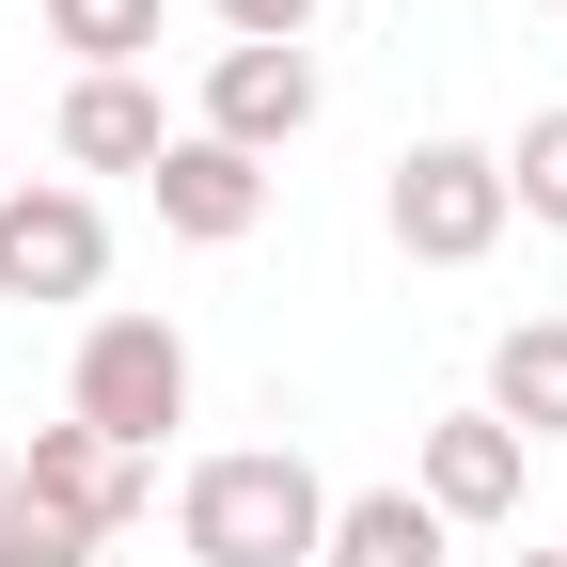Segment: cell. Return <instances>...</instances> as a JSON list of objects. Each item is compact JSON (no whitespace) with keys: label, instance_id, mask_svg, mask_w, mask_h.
<instances>
[{"label":"cell","instance_id":"6da1fadb","mask_svg":"<svg viewBox=\"0 0 567 567\" xmlns=\"http://www.w3.org/2000/svg\"><path fill=\"white\" fill-rule=\"evenodd\" d=\"M174 536H189V567H316L331 488H316V457L237 442V457H205V473L174 488Z\"/></svg>","mask_w":567,"mask_h":567},{"label":"cell","instance_id":"7a4b0ae2","mask_svg":"<svg viewBox=\"0 0 567 567\" xmlns=\"http://www.w3.org/2000/svg\"><path fill=\"white\" fill-rule=\"evenodd\" d=\"M63 425H95L111 457H158L189 425V331L174 316H95L80 363H63Z\"/></svg>","mask_w":567,"mask_h":567},{"label":"cell","instance_id":"3957f363","mask_svg":"<svg viewBox=\"0 0 567 567\" xmlns=\"http://www.w3.org/2000/svg\"><path fill=\"white\" fill-rule=\"evenodd\" d=\"M379 221H394V252L410 268H488L505 252V142H410L394 158V189H379Z\"/></svg>","mask_w":567,"mask_h":567},{"label":"cell","instance_id":"277c9868","mask_svg":"<svg viewBox=\"0 0 567 567\" xmlns=\"http://www.w3.org/2000/svg\"><path fill=\"white\" fill-rule=\"evenodd\" d=\"M95 284H111V205L80 174L0 189V300H95Z\"/></svg>","mask_w":567,"mask_h":567},{"label":"cell","instance_id":"5b68a950","mask_svg":"<svg viewBox=\"0 0 567 567\" xmlns=\"http://www.w3.org/2000/svg\"><path fill=\"white\" fill-rule=\"evenodd\" d=\"M410 488L442 505V536H488V520H520L536 442H520V425H488V410H442V425H425V457H410Z\"/></svg>","mask_w":567,"mask_h":567},{"label":"cell","instance_id":"8992f818","mask_svg":"<svg viewBox=\"0 0 567 567\" xmlns=\"http://www.w3.org/2000/svg\"><path fill=\"white\" fill-rule=\"evenodd\" d=\"M316 48H221L205 63V142H237V158H284V142L316 126Z\"/></svg>","mask_w":567,"mask_h":567},{"label":"cell","instance_id":"52a82bcc","mask_svg":"<svg viewBox=\"0 0 567 567\" xmlns=\"http://www.w3.org/2000/svg\"><path fill=\"white\" fill-rule=\"evenodd\" d=\"M142 189H158V237H189V252H237L268 221V158H237V142H205V126H174V158Z\"/></svg>","mask_w":567,"mask_h":567},{"label":"cell","instance_id":"ba28073f","mask_svg":"<svg viewBox=\"0 0 567 567\" xmlns=\"http://www.w3.org/2000/svg\"><path fill=\"white\" fill-rule=\"evenodd\" d=\"M17 488H32V505H63V520H95V536L142 520V457H111L95 425H32V442H17Z\"/></svg>","mask_w":567,"mask_h":567},{"label":"cell","instance_id":"9c48e42d","mask_svg":"<svg viewBox=\"0 0 567 567\" xmlns=\"http://www.w3.org/2000/svg\"><path fill=\"white\" fill-rule=\"evenodd\" d=\"M63 158L80 174H158L174 158V111H158V80H63Z\"/></svg>","mask_w":567,"mask_h":567},{"label":"cell","instance_id":"30bf717a","mask_svg":"<svg viewBox=\"0 0 567 567\" xmlns=\"http://www.w3.org/2000/svg\"><path fill=\"white\" fill-rule=\"evenodd\" d=\"M316 567H442V505L425 488H331Z\"/></svg>","mask_w":567,"mask_h":567},{"label":"cell","instance_id":"8fae6325","mask_svg":"<svg viewBox=\"0 0 567 567\" xmlns=\"http://www.w3.org/2000/svg\"><path fill=\"white\" fill-rule=\"evenodd\" d=\"M488 425H520V442H567V316H520L488 347Z\"/></svg>","mask_w":567,"mask_h":567},{"label":"cell","instance_id":"7c38bea8","mask_svg":"<svg viewBox=\"0 0 567 567\" xmlns=\"http://www.w3.org/2000/svg\"><path fill=\"white\" fill-rule=\"evenodd\" d=\"M174 0H48V48H80V80H142Z\"/></svg>","mask_w":567,"mask_h":567},{"label":"cell","instance_id":"4fadbf2b","mask_svg":"<svg viewBox=\"0 0 567 567\" xmlns=\"http://www.w3.org/2000/svg\"><path fill=\"white\" fill-rule=\"evenodd\" d=\"M505 205L536 237H567V111H520V142H505Z\"/></svg>","mask_w":567,"mask_h":567},{"label":"cell","instance_id":"5bb4252c","mask_svg":"<svg viewBox=\"0 0 567 567\" xmlns=\"http://www.w3.org/2000/svg\"><path fill=\"white\" fill-rule=\"evenodd\" d=\"M95 551H111L95 520H63V505H32V488L0 473V567H95Z\"/></svg>","mask_w":567,"mask_h":567},{"label":"cell","instance_id":"9a60e30c","mask_svg":"<svg viewBox=\"0 0 567 567\" xmlns=\"http://www.w3.org/2000/svg\"><path fill=\"white\" fill-rule=\"evenodd\" d=\"M205 17H221L237 48H300V32H316V0H205Z\"/></svg>","mask_w":567,"mask_h":567},{"label":"cell","instance_id":"2e32d148","mask_svg":"<svg viewBox=\"0 0 567 567\" xmlns=\"http://www.w3.org/2000/svg\"><path fill=\"white\" fill-rule=\"evenodd\" d=\"M0 473H17V425H0Z\"/></svg>","mask_w":567,"mask_h":567},{"label":"cell","instance_id":"e0dca14e","mask_svg":"<svg viewBox=\"0 0 567 567\" xmlns=\"http://www.w3.org/2000/svg\"><path fill=\"white\" fill-rule=\"evenodd\" d=\"M520 567H567V551H520Z\"/></svg>","mask_w":567,"mask_h":567},{"label":"cell","instance_id":"ac0fdd59","mask_svg":"<svg viewBox=\"0 0 567 567\" xmlns=\"http://www.w3.org/2000/svg\"><path fill=\"white\" fill-rule=\"evenodd\" d=\"M536 17H567V0H536Z\"/></svg>","mask_w":567,"mask_h":567},{"label":"cell","instance_id":"d6986e66","mask_svg":"<svg viewBox=\"0 0 567 567\" xmlns=\"http://www.w3.org/2000/svg\"><path fill=\"white\" fill-rule=\"evenodd\" d=\"M0 189H17V174H0Z\"/></svg>","mask_w":567,"mask_h":567}]
</instances>
